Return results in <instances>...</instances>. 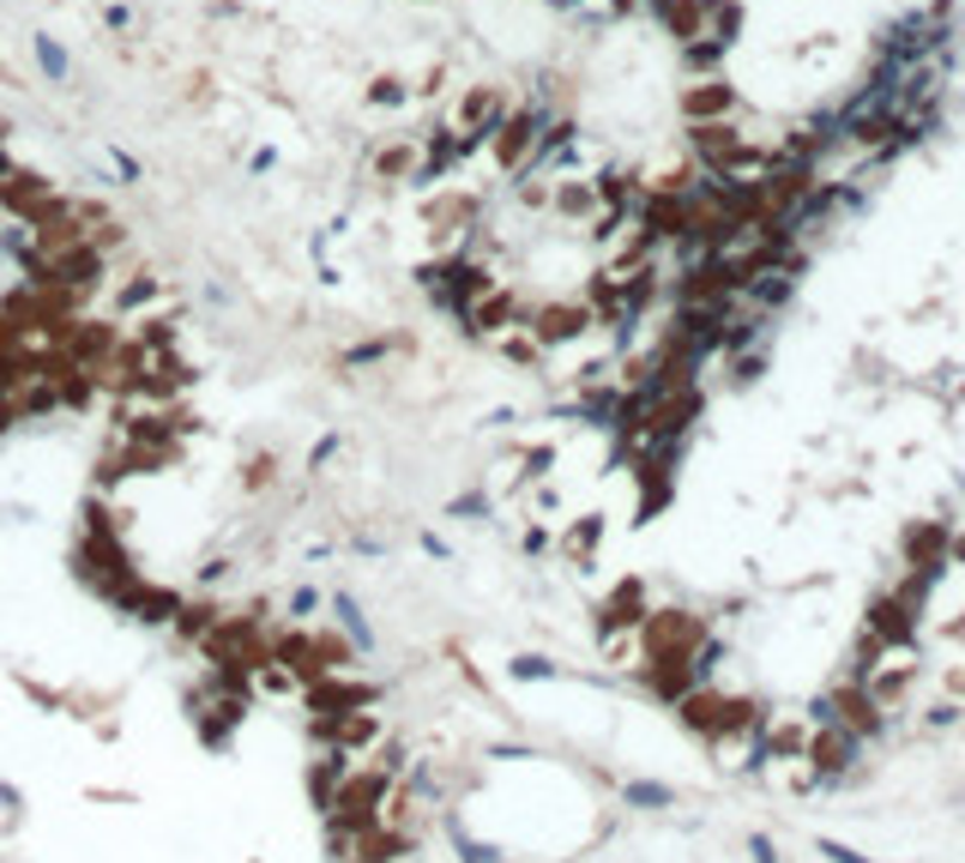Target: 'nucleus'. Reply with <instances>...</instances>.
Segmentation results:
<instances>
[{
    "label": "nucleus",
    "instance_id": "obj_11",
    "mask_svg": "<svg viewBox=\"0 0 965 863\" xmlns=\"http://www.w3.org/2000/svg\"><path fill=\"white\" fill-rule=\"evenodd\" d=\"M333 610H338V622H344V634H351V647L356 652H375V628H368V616H363V605H356L351 592H338L333 598Z\"/></svg>",
    "mask_w": 965,
    "mask_h": 863
},
{
    "label": "nucleus",
    "instance_id": "obj_21",
    "mask_svg": "<svg viewBox=\"0 0 965 863\" xmlns=\"http://www.w3.org/2000/svg\"><path fill=\"white\" fill-rule=\"evenodd\" d=\"M821 857H833V863H875V857H863V852H851L845 840H821Z\"/></svg>",
    "mask_w": 965,
    "mask_h": 863
},
{
    "label": "nucleus",
    "instance_id": "obj_8",
    "mask_svg": "<svg viewBox=\"0 0 965 863\" xmlns=\"http://www.w3.org/2000/svg\"><path fill=\"white\" fill-rule=\"evenodd\" d=\"M549 205H556L568 224H586V217L603 205V194L591 182H579V175H556V182H549Z\"/></svg>",
    "mask_w": 965,
    "mask_h": 863
},
{
    "label": "nucleus",
    "instance_id": "obj_7",
    "mask_svg": "<svg viewBox=\"0 0 965 863\" xmlns=\"http://www.w3.org/2000/svg\"><path fill=\"white\" fill-rule=\"evenodd\" d=\"M682 115H688V128H719L730 115V85L724 79H694L682 91Z\"/></svg>",
    "mask_w": 965,
    "mask_h": 863
},
{
    "label": "nucleus",
    "instance_id": "obj_23",
    "mask_svg": "<svg viewBox=\"0 0 965 863\" xmlns=\"http://www.w3.org/2000/svg\"><path fill=\"white\" fill-rule=\"evenodd\" d=\"M386 351H393V345H386V338H375V345H356L351 356H344V363H380Z\"/></svg>",
    "mask_w": 965,
    "mask_h": 863
},
{
    "label": "nucleus",
    "instance_id": "obj_2",
    "mask_svg": "<svg viewBox=\"0 0 965 863\" xmlns=\"http://www.w3.org/2000/svg\"><path fill=\"white\" fill-rule=\"evenodd\" d=\"M544 128H549V109H544V103L507 109V115H501V128L489 133V145H482V152H489V163H495L501 175H519V170L531 163V152H537V133H544Z\"/></svg>",
    "mask_w": 965,
    "mask_h": 863
},
{
    "label": "nucleus",
    "instance_id": "obj_18",
    "mask_svg": "<svg viewBox=\"0 0 965 863\" xmlns=\"http://www.w3.org/2000/svg\"><path fill=\"white\" fill-rule=\"evenodd\" d=\"M314 610H321V586H296V592H290V616L302 622V616H314Z\"/></svg>",
    "mask_w": 965,
    "mask_h": 863
},
{
    "label": "nucleus",
    "instance_id": "obj_16",
    "mask_svg": "<svg viewBox=\"0 0 965 863\" xmlns=\"http://www.w3.org/2000/svg\"><path fill=\"white\" fill-rule=\"evenodd\" d=\"M507 670H514L519 682H549V677H556V664H549V659H537V652H519V659L507 664Z\"/></svg>",
    "mask_w": 965,
    "mask_h": 863
},
{
    "label": "nucleus",
    "instance_id": "obj_6",
    "mask_svg": "<svg viewBox=\"0 0 965 863\" xmlns=\"http://www.w3.org/2000/svg\"><path fill=\"white\" fill-rule=\"evenodd\" d=\"M586 326H591V303H537L526 333H531L537 351H561V345H573Z\"/></svg>",
    "mask_w": 965,
    "mask_h": 863
},
{
    "label": "nucleus",
    "instance_id": "obj_24",
    "mask_svg": "<svg viewBox=\"0 0 965 863\" xmlns=\"http://www.w3.org/2000/svg\"><path fill=\"white\" fill-rule=\"evenodd\" d=\"M749 852H754V863H779V852H772V840H766V833H754V840H749Z\"/></svg>",
    "mask_w": 965,
    "mask_h": 863
},
{
    "label": "nucleus",
    "instance_id": "obj_1",
    "mask_svg": "<svg viewBox=\"0 0 965 863\" xmlns=\"http://www.w3.org/2000/svg\"><path fill=\"white\" fill-rule=\"evenodd\" d=\"M477 194H459V187H429L417 205V217H423V230H429V242L440 254H459V242H471L477 236Z\"/></svg>",
    "mask_w": 965,
    "mask_h": 863
},
{
    "label": "nucleus",
    "instance_id": "obj_5",
    "mask_svg": "<svg viewBox=\"0 0 965 863\" xmlns=\"http://www.w3.org/2000/svg\"><path fill=\"white\" fill-rule=\"evenodd\" d=\"M417 158H423V133H393V140H375L368 145V158H363V170H368V182L375 187H410V175H417Z\"/></svg>",
    "mask_w": 965,
    "mask_h": 863
},
{
    "label": "nucleus",
    "instance_id": "obj_12",
    "mask_svg": "<svg viewBox=\"0 0 965 863\" xmlns=\"http://www.w3.org/2000/svg\"><path fill=\"white\" fill-rule=\"evenodd\" d=\"M158 303H163V284L151 278V272H140L133 284H121V291H115V308L121 314H145V308H158Z\"/></svg>",
    "mask_w": 965,
    "mask_h": 863
},
{
    "label": "nucleus",
    "instance_id": "obj_19",
    "mask_svg": "<svg viewBox=\"0 0 965 863\" xmlns=\"http://www.w3.org/2000/svg\"><path fill=\"white\" fill-rule=\"evenodd\" d=\"M103 24H109V31H133V7H128V0H109V7H103Z\"/></svg>",
    "mask_w": 965,
    "mask_h": 863
},
{
    "label": "nucleus",
    "instance_id": "obj_9",
    "mask_svg": "<svg viewBox=\"0 0 965 863\" xmlns=\"http://www.w3.org/2000/svg\"><path fill=\"white\" fill-rule=\"evenodd\" d=\"M410 98H417V85H410L405 73H375V79L363 85V103L375 109V115H398V109H405Z\"/></svg>",
    "mask_w": 965,
    "mask_h": 863
},
{
    "label": "nucleus",
    "instance_id": "obj_20",
    "mask_svg": "<svg viewBox=\"0 0 965 863\" xmlns=\"http://www.w3.org/2000/svg\"><path fill=\"white\" fill-rule=\"evenodd\" d=\"M338 447H344L338 435H321V441H314V454H308V471H321V465H333V459H338Z\"/></svg>",
    "mask_w": 965,
    "mask_h": 863
},
{
    "label": "nucleus",
    "instance_id": "obj_14",
    "mask_svg": "<svg viewBox=\"0 0 965 863\" xmlns=\"http://www.w3.org/2000/svg\"><path fill=\"white\" fill-rule=\"evenodd\" d=\"M622 798L633 803V810H670V803H676V791H670V785H652V779H633V785L622 791Z\"/></svg>",
    "mask_w": 965,
    "mask_h": 863
},
{
    "label": "nucleus",
    "instance_id": "obj_10",
    "mask_svg": "<svg viewBox=\"0 0 965 863\" xmlns=\"http://www.w3.org/2000/svg\"><path fill=\"white\" fill-rule=\"evenodd\" d=\"M31 61H37V73H43L49 85H67V79H73V54H67V43L49 37V31L31 37Z\"/></svg>",
    "mask_w": 965,
    "mask_h": 863
},
{
    "label": "nucleus",
    "instance_id": "obj_15",
    "mask_svg": "<svg viewBox=\"0 0 965 863\" xmlns=\"http://www.w3.org/2000/svg\"><path fill=\"white\" fill-rule=\"evenodd\" d=\"M109 170H115V182H121V187H140V182H145L140 158H133L128 145H109Z\"/></svg>",
    "mask_w": 965,
    "mask_h": 863
},
{
    "label": "nucleus",
    "instance_id": "obj_22",
    "mask_svg": "<svg viewBox=\"0 0 965 863\" xmlns=\"http://www.w3.org/2000/svg\"><path fill=\"white\" fill-rule=\"evenodd\" d=\"M247 170H254V175L278 170V145H254V158H247Z\"/></svg>",
    "mask_w": 965,
    "mask_h": 863
},
{
    "label": "nucleus",
    "instance_id": "obj_17",
    "mask_svg": "<svg viewBox=\"0 0 965 863\" xmlns=\"http://www.w3.org/2000/svg\"><path fill=\"white\" fill-rule=\"evenodd\" d=\"M489 514V496L482 489H465V496H453V519H482Z\"/></svg>",
    "mask_w": 965,
    "mask_h": 863
},
{
    "label": "nucleus",
    "instance_id": "obj_3",
    "mask_svg": "<svg viewBox=\"0 0 965 863\" xmlns=\"http://www.w3.org/2000/svg\"><path fill=\"white\" fill-rule=\"evenodd\" d=\"M501 115H507V91L501 85H471V91H459V98H453V109L440 121H447V128L465 140V152L477 158L482 145H489V133L501 128Z\"/></svg>",
    "mask_w": 965,
    "mask_h": 863
},
{
    "label": "nucleus",
    "instance_id": "obj_4",
    "mask_svg": "<svg viewBox=\"0 0 965 863\" xmlns=\"http://www.w3.org/2000/svg\"><path fill=\"white\" fill-rule=\"evenodd\" d=\"M459 333L465 338H477V345H489V338H501V333H514V321H519V296L507 291V284H489V291H477L471 303H465L459 314Z\"/></svg>",
    "mask_w": 965,
    "mask_h": 863
},
{
    "label": "nucleus",
    "instance_id": "obj_13",
    "mask_svg": "<svg viewBox=\"0 0 965 863\" xmlns=\"http://www.w3.org/2000/svg\"><path fill=\"white\" fill-rule=\"evenodd\" d=\"M905 550H912V561H923V573H935L942 568V550H947V538L935 526H917L912 538H905Z\"/></svg>",
    "mask_w": 965,
    "mask_h": 863
}]
</instances>
